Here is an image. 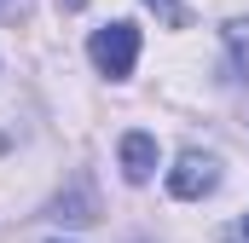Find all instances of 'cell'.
I'll return each mask as SVG.
<instances>
[{"label": "cell", "mask_w": 249, "mask_h": 243, "mask_svg": "<svg viewBox=\"0 0 249 243\" xmlns=\"http://www.w3.org/2000/svg\"><path fill=\"white\" fill-rule=\"evenodd\" d=\"M244 238H249V214H244Z\"/></svg>", "instance_id": "8"}, {"label": "cell", "mask_w": 249, "mask_h": 243, "mask_svg": "<svg viewBox=\"0 0 249 243\" xmlns=\"http://www.w3.org/2000/svg\"><path fill=\"white\" fill-rule=\"evenodd\" d=\"M220 185V162L209 156V151H186L174 168H168V191L180 197V203H197V197H209Z\"/></svg>", "instance_id": "2"}, {"label": "cell", "mask_w": 249, "mask_h": 243, "mask_svg": "<svg viewBox=\"0 0 249 243\" xmlns=\"http://www.w3.org/2000/svg\"><path fill=\"white\" fill-rule=\"evenodd\" d=\"M29 12V0H0V17H23Z\"/></svg>", "instance_id": "7"}, {"label": "cell", "mask_w": 249, "mask_h": 243, "mask_svg": "<svg viewBox=\"0 0 249 243\" xmlns=\"http://www.w3.org/2000/svg\"><path fill=\"white\" fill-rule=\"evenodd\" d=\"M116 156H122V174H127L133 185H145L151 174H157V139H151L145 127H133V133H122Z\"/></svg>", "instance_id": "3"}, {"label": "cell", "mask_w": 249, "mask_h": 243, "mask_svg": "<svg viewBox=\"0 0 249 243\" xmlns=\"http://www.w3.org/2000/svg\"><path fill=\"white\" fill-rule=\"evenodd\" d=\"M226 41H232V52H238V64L249 69V23H232V29H226Z\"/></svg>", "instance_id": "6"}, {"label": "cell", "mask_w": 249, "mask_h": 243, "mask_svg": "<svg viewBox=\"0 0 249 243\" xmlns=\"http://www.w3.org/2000/svg\"><path fill=\"white\" fill-rule=\"evenodd\" d=\"M145 6H151V12H157L168 29H186V23H191V12L180 6V0H145Z\"/></svg>", "instance_id": "5"}, {"label": "cell", "mask_w": 249, "mask_h": 243, "mask_svg": "<svg viewBox=\"0 0 249 243\" xmlns=\"http://www.w3.org/2000/svg\"><path fill=\"white\" fill-rule=\"evenodd\" d=\"M87 52L99 64V75L122 81V75H133V64H139V29L133 23H105V29H93Z\"/></svg>", "instance_id": "1"}, {"label": "cell", "mask_w": 249, "mask_h": 243, "mask_svg": "<svg viewBox=\"0 0 249 243\" xmlns=\"http://www.w3.org/2000/svg\"><path fill=\"white\" fill-rule=\"evenodd\" d=\"M53 208H58L53 220H70V226H87V220L99 214V208H93V191H87V180H75V185H70V197H58Z\"/></svg>", "instance_id": "4"}]
</instances>
